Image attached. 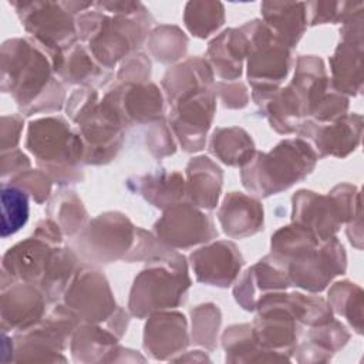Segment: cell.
<instances>
[{"mask_svg": "<svg viewBox=\"0 0 364 364\" xmlns=\"http://www.w3.org/2000/svg\"><path fill=\"white\" fill-rule=\"evenodd\" d=\"M209 149L229 166H245L256 154L250 135L239 127L216 128L212 134Z\"/></svg>", "mask_w": 364, "mask_h": 364, "instance_id": "obj_27", "label": "cell"}, {"mask_svg": "<svg viewBox=\"0 0 364 364\" xmlns=\"http://www.w3.org/2000/svg\"><path fill=\"white\" fill-rule=\"evenodd\" d=\"M156 239L169 249H188L218 236L212 219L193 203L178 202L164 210L154 225Z\"/></svg>", "mask_w": 364, "mask_h": 364, "instance_id": "obj_14", "label": "cell"}, {"mask_svg": "<svg viewBox=\"0 0 364 364\" xmlns=\"http://www.w3.org/2000/svg\"><path fill=\"white\" fill-rule=\"evenodd\" d=\"M215 90H218V94L222 100V102L225 104V107L228 108H243L247 101H249V95L247 91L245 88L243 84H226V82H219L216 84Z\"/></svg>", "mask_w": 364, "mask_h": 364, "instance_id": "obj_42", "label": "cell"}, {"mask_svg": "<svg viewBox=\"0 0 364 364\" xmlns=\"http://www.w3.org/2000/svg\"><path fill=\"white\" fill-rule=\"evenodd\" d=\"M46 297L44 291L31 283L17 282L1 287V331L14 333L41 321Z\"/></svg>", "mask_w": 364, "mask_h": 364, "instance_id": "obj_18", "label": "cell"}, {"mask_svg": "<svg viewBox=\"0 0 364 364\" xmlns=\"http://www.w3.org/2000/svg\"><path fill=\"white\" fill-rule=\"evenodd\" d=\"M24 119L18 114H10L1 117V127H0V138H1V152L17 149L21 131H23Z\"/></svg>", "mask_w": 364, "mask_h": 364, "instance_id": "obj_40", "label": "cell"}, {"mask_svg": "<svg viewBox=\"0 0 364 364\" xmlns=\"http://www.w3.org/2000/svg\"><path fill=\"white\" fill-rule=\"evenodd\" d=\"M151 27V16L144 6L132 13L105 16L102 10H85L77 18L78 37L102 68H112L138 48Z\"/></svg>", "mask_w": 364, "mask_h": 364, "instance_id": "obj_2", "label": "cell"}, {"mask_svg": "<svg viewBox=\"0 0 364 364\" xmlns=\"http://www.w3.org/2000/svg\"><path fill=\"white\" fill-rule=\"evenodd\" d=\"M138 191L155 208L166 209L186 193L185 179L179 172H156L138 178Z\"/></svg>", "mask_w": 364, "mask_h": 364, "instance_id": "obj_30", "label": "cell"}, {"mask_svg": "<svg viewBox=\"0 0 364 364\" xmlns=\"http://www.w3.org/2000/svg\"><path fill=\"white\" fill-rule=\"evenodd\" d=\"M249 41L242 28H228L209 43L208 57L212 68L222 80L242 75L243 60L247 58Z\"/></svg>", "mask_w": 364, "mask_h": 364, "instance_id": "obj_23", "label": "cell"}, {"mask_svg": "<svg viewBox=\"0 0 364 364\" xmlns=\"http://www.w3.org/2000/svg\"><path fill=\"white\" fill-rule=\"evenodd\" d=\"M9 183L17 185L23 191L27 192L28 196H31L37 203H43L47 200V198L51 193V178L40 169H28L26 172H21L11 179L6 181Z\"/></svg>", "mask_w": 364, "mask_h": 364, "instance_id": "obj_37", "label": "cell"}, {"mask_svg": "<svg viewBox=\"0 0 364 364\" xmlns=\"http://www.w3.org/2000/svg\"><path fill=\"white\" fill-rule=\"evenodd\" d=\"M189 344L188 324L178 311H155L149 314L144 331V348L156 360L172 358Z\"/></svg>", "mask_w": 364, "mask_h": 364, "instance_id": "obj_20", "label": "cell"}, {"mask_svg": "<svg viewBox=\"0 0 364 364\" xmlns=\"http://www.w3.org/2000/svg\"><path fill=\"white\" fill-rule=\"evenodd\" d=\"M9 4L16 10L33 41L47 53L51 64L75 46L77 23L64 3L14 0Z\"/></svg>", "mask_w": 364, "mask_h": 364, "instance_id": "obj_7", "label": "cell"}, {"mask_svg": "<svg viewBox=\"0 0 364 364\" xmlns=\"http://www.w3.org/2000/svg\"><path fill=\"white\" fill-rule=\"evenodd\" d=\"M346 118H338L330 124L313 119L300 124L297 132L306 138L318 158L326 155L344 156L353 149V128Z\"/></svg>", "mask_w": 364, "mask_h": 364, "instance_id": "obj_22", "label": "cell"}, {"mask_svg": "<svg viewBox=\"0 0 364 364\" xmlns=\"http://www.w3.org/2000/svg\"><path fill=\"white\" fill-rule=\"evenodd\" d=\"M344 269V249L336 237H330L320 247L316 246L307 253L287 262V273L291 286L313 293L324 290L330 280L343 273Z\"/></svg>", "mask_w": 364, "mask_h": 364, "instance_id": "obj_16", "label": "cell"}, {"mask_svg": "<svg viewBox=\"0 0 364 364\" xmlns=\"http://www.w3.org/2000/svg\"><path fill=\"white\" fill-rule=\"evenodd\" d=\"M186 28L199 38L213 34L225 23V9L219 1H189L185 7Z\"/></svg>", "mask_w": 364, "mask_h": 364, "instance_id": "obj_33", "label": "cell"}, {"mask_svg": "<svg viewBox=\"0 0 364 364\" xmlns=\"http://www.w3.org/2000/svg\"><path fill=\"white\" fill-rule=\"evenodd\" d=\"M53 68L65 82L82 85L98 82V78L104 77L105 70L92 58L87 48L78 44L67 50L53 64Z\"/></svg>", "mask_w": 364, "mask_h": 364, "instance_id": "obj_31", "label": "cell"}, {"mask_svg": "<svg viewBox=\"0 0 364 364\" xmlns=\"http://www.w3.org/2000/svg\"><path fill=\"white\" fill-rule=\"evenodd\" d=\"M74 122L84 145V164H107L117 155L122 144L124 125L107 105L97 101Z\"/></svg>", "mask_w": 364, "mask_h": 364, "instance_id": "obj_12", "label": "cell"}, {"mask_svg": "<svg viewBox=\"0 0 364 364\" xmlns=\"http://www.w3.org/2000/svg\"><path fill=\"white\" fill-rule=\"evenodd\" d=\"M216 108V91L206 88L173 102L169 124L181 146L186 152H196L205 146Z\"/></svg>", "mask_w": 364, "mask_h": 364, "instance_id": "obj_15", "label": "cell"}, {"mask_svg": "<svg viewBox=\"0 0 364 364\" xmlns=\"http://www.w3.org/2000/svg\"><path fill=\"white\" fill-rule=\"evenodd\" d=\"M148 148L149 151L158 156H166V155H172L176 149L175 141L172 138V134L168 128V125L159 119L154 124L152 129L148 134Z\"/></svg>", "mask_w": 364, "mask_h": 364, "instance_id": "obj_38", "label": "cell"}, {"mask_svg": "<svg viewBox=\"0 0 364 364\" xmlns=\"http://www.w3.org/2000/svg\"><path fill=\"white\" fill-rule=\"evenodd\" d=\"M240 28L249 41L247 78L252 88H279L290 70V48L286 47L260 20H252Z\"/></svg>", "mask_w": 364, "mask_h": 364, "instance_id": "obj_8", "label": "cell"}, {"mask_svg": "<svg viewBox=\"0 0 364 364\" xmlns=\"http://www.w3.org/2000/svg\"><path fill=\"white\" fill-rule=\"evenodd\" d=\"M30 169V159L18 148L13 151L1 152V182L11 179L13 176Z\"/></svg>", "mask_w": 364, "mask_h": 364, "instance_id": "obj_41", "label": "cell"}, {"mask_svg": "<svg viewBox=\"0 0 364 364\" xmlns=\"http://www.w3.org/2000/svg\"><path fill=\"white\" fill-rule=\"evenodd\" d=\"M260 10L263 23L286 47L291 48L299 43L307 26L304 3L264 1Z\"/></svg>", "mask_w": 364, "mask_h": 364, "instance_id": "obj_26", "label": "cell"}, {"mask_svg": "<svg viewBox=\"0 0 364 364\" xmlns=\"http://www.w3.org/2000/svg\"><path fill=\"white\" fill-rule=\"evenodd\" d=\"M212 85L213 74L210 65L198 57L188 58L172 67L162 80V87L171 105L183 97L212 88Z\"/></svg>", "mask_w": 364, "mask_h": 364, "instance_id": "obj_25", "label": "cell"}, {"mask_svg": "<svg viewBox=\"0 0 364 364\" xmlns=\"http://www.w3.org/2000/svg\"><path fill=\"white\" fill-rule=\"evenodd\" d=\"M3 94H9L24 115L58 111L64 88L54 78L47 53L33 40L10 38L1 44Z\"/></svg>", "mask_w": 364, "mask_h": 364, "instance_id": "obj_1", "label": "cell"}, {"mask_svg": "<svg viewBox=\"0 0 364 364\" xmlns=\"http://www.w3.org/2000/svg\"><path fill=\"white\" fill-rule=\"evenodd\" d=\"M318 156L303 138L279 142L269 152H256L242 169L243 186L259 198L289 189L304 179Z\"/></svg>", "mask_w": 364, "mask_h": 364, "instance_id": "obj_3", "label": "cell"}, {"mask_svg": "<svg viewBox=\"0 0 364 364\" xmlns=\"http://www.w3.org/2000/svg\"><path fill=\"white\" fill-rule=\"evenodd\" d=\"M222 169L208 156L192 158L186 166V195L200 209H213L222 191Z\"/></svg>", "mask_w": 364, "mask_h": 364, "instance_id": "obj_24", "label": "cell"}, {"mask_svg": "<svg viewBox=\"0 0 364 364\" xmlns=\"http://www.w3.org/2000/svg\"><path fill=\"white\" fill-rule=\"evenodd\" d=\"M117 340L111 330L85 323L74 330L71 340V354L75 361H104V354L115 353Z\"/></svg>", "mask_w": 364, "mask_h": 364, "instance_id": "obj_29", "label": "cell"}, {"mask_svg": "<svg viewBox=\"0 0 364 364\" xmlns=\"http://www.w3.org/2000/svg\"><path fill=\"white\" fill-rule=\"evenodd\" d=\"M131 58L124 61L122 68L118 73V78L122 82L144 84L151 74V63L145 54L136 53L129 55Z\"/></svg>", "mask_w": 364, "mask_h": 364, "instance_id": "obj_39", "label": "cell"}, {"mask_svg": "<svg viewBox=\"0 0 364 364\" xmlns=\"http://www.w3.org/2000/svg\"><path fill=\"white\" fill-rule=\"evenodd\" d=\"M26 148L37 165L63 185L80 181V164L84 159V145L77 131L60 117H46L28 124Z\"/></svg>", "mask_w": 364, "mask_h": 364, "instance_id": "obj_4", "label": "cell"}, {"mask_svg": "<svg viewBox=\"0 0 364 364\" xmlns=\"http://www.w3.org/2000/svg\"><path fill=\"white\" fill-rule=\"evenodd\" d=\"M119 119L122 125L156 122L164 115V97L152 84L122 82L109 90L101 101Z\"/></svg>", "mask_w": 364, "mask_h": 364, "instance_id": "obj_17", "label": "cell"}, {"mask_svg": "<svg viewBox=\"0 0 364 364\" xmlns=\"http://www.w3.org/2000/svg\"><path fill=\"white\" fill-rule=\"evenodd\" d=\"M63 240V230L51 220L38 222L33 235L9 247L1 259V287L24 282L40 287Z\"/></svg>", "mask_w": 364, "mask_h": 364, "instance_id": "obj_6", "label": "cell"}, {"mask_svg": "<svg viewBox=\"0 0 364 364\" xmlns=\"http://www.w3.org/2000/svg\"><path fill=\"white\" fill-rule=\"evenodd\" d=\"M189 287L191 279L185 257L171 253L152 262L135 277L129 294V311L144 318L155 311L178 307L185 301Z\"/></svg>", "mask_w": 364, "mask_h": 364, "instance_id": "obj_5", "label": "cell"}, {"mask_svg": "<svg viewBox=\"0 0 364 364\" xmlns=\"http://www.w3.org/2000/svg\"><path fill=\"white\" fill-rule=\"evenodd\" d=\"M218 219L229 237L243 239L263 229V206L249 195L229 192L219 208Z\"/></svg>", "mask_w": 364, "mask_h": 364, "instance_id": "obj_21", "label": "cell"}, {"mask_svg": "<svg viewBox=\"0 0 364 364\" xmlns=\"http://www.w3.org/2000/svg\"><path fill=\"white\" fill-rule=\"evenodd\" d=\"M220 326V311L215 304H200L192 310V338L193 343L209 350L215 348L218 330Z\"/></svg>", "mask_w": 364, "mask_h": 364, "instance_id": "obj_36", "label": "cell"}, {"mask_svg": "<svg viewBox=\"0 0 364 364\" xmlns=\"http://www.w3.org/2000/svg\"><path fill=\"white\" fill-rule=\"evenodd\" d=\"M226 361L249 363V361H276L289 360L287 357L262 348L253 336L250 324H236L225 330L222 336Z\"/></svg>", "mask_w": 364, "mask_h": 364, "instance_id": "obj_28", "label": "cell"}, {"mask_svg": "<svg viewBox=\"0 0 364 364\" xmlns=\"http://www.w3.org/2000/svg\"><path fill=\"white\" fill-rule=\"evenodd\" d=\"M196 280L205 284L228 287L240 273L243 257L236 245L229 240H216L189 256Z\"/></svg>", "mask_w": 364, "mask_h": 364, "instance_id": "obj_19", "label": "cell"}, {"mask_svg": "<svg viewBox=\"0 0 364 364\" xmlns=\"http://www.w3.org/2000/svg\"><path fill=\"white\" fill-rule=\"evenodd\" d=\"M138 228L118 212H108L92 219L78 233L75 247L84 260L111 263L127 259L136 239Z\"/></svg>", "mask_w": 364, "mask_h": 364, "instance_id": "obj_9", "label": "cell"}, {"mask_svg": "<svg viewBox=\"0 0 364 364\" xmlns=\"http://www.w3.org/2000/svg\"><path fill=\"white\" fill-rule=\"evenodd\" d=\"M1 237L17 233L28 220V195L17 185L1 182Z\"/></svg>", "mask_w": 364, "mask_h": 364, "instance_id": "obj_32", "label": "cell"}, {"mask_svg": "<svg viewBox=\"0 0 364 364\" xmlns=\"http://www.w3.org/2000/svg\"><path fill=\"white\" fill-rule=\"evenodd\" d=\"M78 323L65 306H58L47 318L26 330L14 331L13 361H65L60 354Z\"/></svg>", "mask_w": 364, "mask_h": 364, "instance_id": "obj_10", "label": "cell"}, {"mask_svg": "<svg viewBox=\"0 0 364 364\" xmlns=\"http://www.w3.org/2000/svg\"><path fill=\"white\" fill-rule=\"evenodd\" d=\"M48 213L68 236H74L85 228L87 210L74 192H60L50 203Z\"/></svg>", "mask_w": 364, "mask_h": 364, "instance_id": "obj_34", "label": "cell"}, {"mask_svg": "<svg viewBox=\"0 0 364 364\" xmlns=\"http://www.w3.org/2000/svg\"><path fill=\"white\" fill-rule=\"evenodd\" d=\"M188 46L186 36L175 26H161L151 33L148 48L161 63H172L183 57Z\"/></svg>", "mask_w": 364, "mask_h": 364, "instance_id": "obj_35", "label": "cell"}, {"mask_svg": "<svg viewBox=\"0 0 364 364\" xmlns=\"http://www.w3.org/2000/svg\"><path fill=\"white\" fill-rule=\"evenodd\" d=\"M344 186H337L328 196L317 195L311 191H299L293 202V223L310 230L318 240L330 239L340 223L347 220L348 205H341L348 196Z\"/></svg>", "mask_w": 364, "mask_h": 364, "instance_id": "obj_13", "label": "cell"}, {"mask_svg": "<svg viewBox=\"0 0 364 364\" xmlns=\"http://www.w3.org/2000/svg\"><path fill=\"white\" fill-rule=\"evenodd\" d=\"M63 296L78 321L107 323L118 311L105 276L95 269H78Z\"/></svg>", "mask_w": 364, "mask_h": 364, "instance_id": "obj_11", "label": "cell"}]
</instances>
